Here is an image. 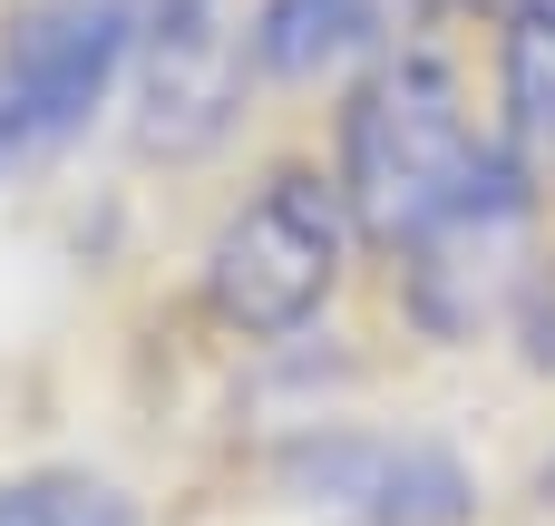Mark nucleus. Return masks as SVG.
Returning a JSON list of instances; mask_svg holds the SVG:
<instances>
[{
    "label": "nucleus",
    "mask_w": 555,
    "mask_h": 526,
    "mask_svg": "<svg viewBox=\"0 0 555 526\" xmlns=\"http://www.w3.org/2000/svg\"><path fill=\"white\" fill-rule=\"evenodd\" d=\"M137 49V10L127 0H49L10 29L0 49V176L29 166L39 146H59L68 127H88V107L107 98V78Z\"/></svg>",
    "instance_id": "obj_3"
},
{
    "label": "nucleus",
    "mask_w": 555,
    "mask_h": 526,
    "mask_svg": "<svg viewBox=\"0 0 555 526\" xmlns=\"http://www.w3.org/2000/svg\"><path fill=\"white\" fill-rule=\"evenodd\" d=\"M527 332H537V361H555V283H527Z\"/></svg>",
    "instance_id": "obj_8"
},
{
    "label": "nucleus",
    "mask_w": 555,
    "mask_h": 526,
    "mask_svg": "<svg viewBox=\"0 0 555 526\" xmlns=\"http://www.w3.org/2000/svg\"><path fill=\"white\" fill-rule=\"evenodd\" d=\"M498 176H507V156L478 146L459 78L439 59H380L341 117V195L380 244H429Z\"/></svg>",
    "instance_id": "obj_1"
},
{
    "label": "nucleus",
    "mask_w": 555,
    "mask_h": 526,
    "mask_svg": "<svg viewBox=\"0 0 555 526\" xmlns=\"http://www.w3.org/2000/svg\"><path fill=\"white\" fill-rule=\"evenodd\" d=\"M293 488H312V508H341L361 526H449L468 517V478L439 449H400V439H302Z\"/></svg>",
    "instance_id": "obj_4"
},
{
    "label": "nucleus",
    "mask_w": 555,
    "mask_h": 526,
    "mask_svg": "<svg viewBox=\"0 0 555 526\" xmlns=\"http://www.w3.org/2000/svg\"><path fill=\"white\" fill-rule=\"evenodd\" d=\"M146 49V137L156 146H205L234 107V39L215 0H156V20L137 29Z\"/></svg>",
    "instance_id": "obj_5"
},
{
    "label": "nucleus",
    "mask_w": 555,
    "mask_h": 526,
    "mask_svg": "<svg viewBox=\"0 0 555 526\" xmlns=\"http://www.w3.org/2000/svg\"><path fill=\"white\" fill-rule=\"evenodd\" d=\"M420 0H263L254 20V59L273 78H322V68H351L371 49H400Z\"/></svg>",
    "instance_id": "obj_6"
},
{
    "label": "nucleus",
    "mask_w": 555,
    "mask_h": 526,
    "mask_svg": "<svg viewBox=\"0 0 555 526\" xmlns=\"http://www.w3.org/2000/svg\"><path fill=\"white\" fill-rule=\"evenodd\" d=\"M0 526H127V508L98 478H20L0 488Z\"/></svg>",
    "instance_id": "obj_7"
},
{
    "label": "nucleus",
    "mask_w": 555,
    "mask_h": 526,
    "mask_svg": "<svg viewBox=\"0 0 555 526\" xmlns=\"http://www.w3.org/2000/svg\"><path fill=\"white\" fill-rule=\"evenodd\" d=\"M341 273V205L322 176H273L205 254V293L234 332H302Z\"/></svg>",
    "instance_id": "obj_2"
}]
</instances>
